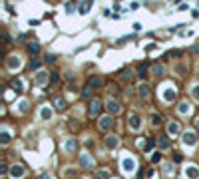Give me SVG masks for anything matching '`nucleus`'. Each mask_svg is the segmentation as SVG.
Masks as SVG:
<instances>
[{"label": "nucleus", "instance_id": "f257e3e1", "mask_svg": "<svg viewBox=\"0 0 199 179\" xmlns=\"http://www.w3.org/2000/svg\"><path fill=\"white\" fill-rule=\"evenodd\" d=\"M175 96H177V90H175V88H171V86H165V90L161 92V97H163V101H167V104L175 101Z\"/></svg>", "mask_w": 199, "mask_h": 179}, {"label": "nucleus", "instance_id": "f03ea898", "mask_svg": "<svg viewBox=\"0 0 199 179\" xmlns=\"http://www.w3.org/2000/svg\"><path fill=\"white\" fill-rule=\"evenodd\" d=\"M100 112H101V101L100 100H92L90 101V108H88V116L96 117V116H100Z\"/></svg>", "mask_w": 199, "mask_h": 179}, {"label": "nucleus", "instance_id": "7ed1b4c3", "mask_svg": "<svg viewBox=\"0 0 199 179\" xmlns=\"http://www.w3.org/2000/svg\"><path fill=\"white\" fill-rule=\"evenodd\" d=\"M195 143H197V133H195V131H185V133H183V145L193 147Z\"/></svg>", "mask_w": 199, "mask_h": 179}, {"label": "nucleus", "instance_id": "20e7f679", "mask_svg": "<svg viewBox=\"0 0 199 179\" xmlns=\"http://www.w3.org/2000/svg\"><path fill=\"white\" fill-rule=\"evenodd\" d=\"M121 169H124V173H132L135 169V159L133 157H124L121 159Z\"/></svg>", "mask_w": 199, "mask_h": 179}, {"label": "nucleus", "instance_id": "39448f33", "mask_svg": "<svg viewBox=\"0 0 199 179\" xmlns=\"http://www.w3.org/2000/svg\"><path fill=\"white\" fill-rule=\"evenodd\" d=\"M113 127V119L112 116H104V117H100V129L101 131H109Z\"/></svg>", "mask_w": 199, "mask_h": 179}, {"label": "nucleus", "instance_id": "423d86ee", "mask_svg": "<svg viewBox=\"0 0 199 179\" xmlns=\"http://www.w3.org/2000/svg\"><path fill=\"white\" fill-rule=\"evenodd\" d=\"M6 66H8V70H18L22 66V60H20V56H8Z\"/></svg>", "mask_w": 199, "mask_h": 179}, {"label": "nucleus", "instance_id": "0eeeda50", "mask_svg": "<svg viewBox=\"0 0 199 179\" xmlns=\"http://www.w3.org/2000/svg\"><path fill=\"white\" fill-rule=\"evenodd\" d=\"M128 121H129V129H133V131H137L139 127H141V119H139L137 113H132Z\"/></svg>", "mask_w": 199, "mask_h": 179}, {"label": "nucleus", "instance_id": "6e6552de", "mask_svg": "<svg viewBox=\"0 0 199 179\" xmlns=\"http://www.w3.org/2000/svg\"><path fill=\"white\" fill-rule=\"evenodd\" d=\"M80 165H82L84 169H92L94 167V159H92L90 155H86V153H82V155H80Z\"/></svg>", "mask_w": 199, "mask_h": 179}, {"label": "nucleus", "instance_id": "1a4fd4ad", "mask_svg": "<svg viewBox=\"0 0 199 179\" xmlns=\"http://www.w3.org/2000/svg\"><path fill=\"white\" fill-rule=\"evenodd\" d=\"M34 84H36V86H44V84H48V74H46V72H38L36 78H34Z\"/></svg>", "mask_w": 199, "mask_h": 179}, {"label": "nucleus", "instance_id": "9d476101", "mask_svg": "<svg viewBox=\"0 0 199 179\" xmlns=\"http://www.w3.org/2000/svg\"><path fill=\"white\" fill-rule=\"evenodd\" d=\"M108 109H109V113H113V116H116V113H120V112H121L120 104H117L116 100H112V97H109V100H108Z\"/></svg>", "mask_w": 199, "mask_h": 179}, {"label": "nucleus", "instance_id": "9b49d317", "mask_svg": "<svg viewBox=\"0 0 199 179\" xmlns=\"http://www.w3.org/2000/svg\"><path fill=\"white\" fill-rule=\"evenodd\" d=\"M181 131V127H179V123L177 121H169V125H167V133L171 135V137H175L177 133Z\"/></svg>", "mask_w": 199, "mask_h": 179}, {"label": "nucleus", "instance_id": "f8f14e48", "mask_svg": "<svg viewBox=\"0 0 199 179\" xmlns=\"http://www.w3.org/2000/svg\"><path fill=\"white\" fill-rule=\"evenodd\" d=\"M24 173H26V171H24V167H22V165H12V169H10V175L14 177V179H20V177L24 175Z\"/></svg>", "mask_w": 199, "mask_h": 179}, {"label": "nucleus", "instance_id": "ddd939ff", "mask_svg": "<svg viewBox=\"0 0 199 179\" xmlns=\"http://www.w3.org/2000/svg\"><path fill=\"white\" fill-rule=\"evenodd\" d=\"M10 88L14 90V92L22 93V92H24V84H22V80H20V78H14V80L10 82Z\"/></svg>", "mask_w": 199, "mask_h": 179}, {"label": "nucleus", "instance_id": "4468645a", "mask_svg": "<svg viewBox=\"0 0 199 179\" xmlns=\"http://www.w3.org/2000/svg\"><path fill=\"white\" fill-rule=\"evenodd\" d=\"M117 143H120V139H117L116 135H108V137H105V147L108 149H116Z\"/></svg>", "mask_w": 199, "mask_h": 179}, {"label": "nucleus", "instance_id": "2eb2a0df", "mask_svg": "<svg viewBox=\"0 0 199 179\" xmlns=\"http://www.w3.org/2000/svg\"><path fill=\"white\" fill-rule=\"evenodd\" d=\"M76 149H78V141H76L74 137H70L66 141V151L68 153H76Z\"/></svg>", "mask_w": 199, "mask_h": 179}, {"label": "nucleus", "instance_id": "dca6fc26", "mask_svg": "<svg viewBox=\"0 0 199 179\" xmlns=\"http://www.w3.org/2000/svg\"><path fill=\"white\" fill-rule=\"evenodd\" d=\"M185 175H187L189 179H199V171H197V167H195V165H189V167L185 169Z\"/></svg>", "mask_w": 199, "mask_h": 179}, {"label": "nucleus", "instance_id": "f3484780", "mask_svg": "<svg viewBox=\"0 0 199 179\" xmlns=\"http://www.w3.org/2000/svg\"><path fill=\"white\" fill-rule=\"evenodd\" d=\"M50 117H52V109H50L48 105H44V108L40 109V119H42V121H48Z\"/></svg>", "mask_w": 199, "mask_h": 179}, {"label": "nucleus", "instance_id": "a211bd4d", "mask_svg": "<svg viewBox=\"0 0 199 179\" xmlns=\"http://www.w3.org/2000/svg\"><path fill=\"white\" fill-rule=\"evenodd\" d=\"M54 108H56L58 112H64L66 109V100L64 97H56V100H54Z\"/></svg>", "mask_w": 199, "mask_h": 179}, {"label": "nucleus", "instance_id": "6ab92c4d", "mask_svg": "<svg viewBox=\"0 0 199 179\" xmlns=\"http://www.w3.org/2000/svg\"><path fill=\"white\" fill-rule=\"evenodd\" d=\"M137 93H139V97H147L149 96V86H147V84H139Z\"/></svg>", "mask_w": 199, "mask_h": 179}, {"label": "nucleus", "instance_id": "aec40b11", "mask_svg": "<svg viewBox=\"0 0 199 179\" xmlns=\"http://www.w3.org/2000/svg\"><path fill=\"white\" fill-rule=\"evenodd\" d=\"M90 6H92V0H82V2H80V14H86L88 10H90Z\"/></svg>", "mask_w": 199, "mask_h": 179}, {"label": "nucleus", "instance_id": "412c9836", "mask_svg": "<svg viewBox=\"0 0 199 179\" xmlns=\"http://www.w3.org/2000/svg\"><path fill=\"white\" fill-rule=\"evenodd\" d=\"M101 84H104V80H101L100 76H92L90 78V86L92 88H101Z\"/></svg>", "mask_w": 199, "mask_h": 179}, {"label": "nucleus", "instance_id": "4be33fe9", "mask_svg": "<svg viewBox=\"0 0 199 179\" xmlns=\"http://www.w3.org/2000/svg\"><path fill=\"white\" fill-rule=\"evenodd\" d=\"M8 141H10V133L4 129L2 133H0V143H2V145H8Z\"/></svg>", "mask_w": 199, "mask_h": 179}, {"label": "nucleus", "instance_id": "5701e85b", "mask_svg": "<svg viewBox=\"0 0 199 179\" xmlns=\"http://www.w3.org/2000/svg\"><path fill=\"white\" fill-rule=\"evenodd\" d=\"M151 74L153 76H163V66L161 64H155V66L151 68Z\"/></svg>", "mask_w": 199, "mask_h": 179}, {"label": "nucleus", "instance_id": "b1692460", "mask_svg": "<svg viewBox=\"0 0 199 179\" xmlns=\"http://www.w3.org/2000/svg\"><path fill=\"white\" fill-rule=\"evenodd\" d=\"M108 177H109L108 169H100V171H96V179H108Z\"/></svg>", "mask_w": 199, "mask_h": 179}, {"label": "nucleus", "instance_id": "393cba45", "mask_svg": "<svg viewBox=\"0 0 199 179\" xmlns=\"http://www.w3.org/2000/svg\"><path fill=\"white\" fill-rule=\"evenodd\" d=\"M157 145H159V149H167L169 147V139L167 137H159L157 139Z\"/></svg>", "mask_w": 199, "mask_h": 179}, {"label": "nucleus", "instance_id": "a878e982", "mask_svg": "<svg viewBox=\"0 0 199 179\" xmlns=\"http://www.w3.org/2000/svg\"><path fill=\"white\" fill-rule=\"evenodd\" d=\"M177 109H179V113H183V116H185V113H189V104H187V101H181Z\"/></svg>", "mask_w": 199, "mask_h": 179}, {"label": "nucleus", "instance_id": "bb28decb", "mask_svg": "<svg viewBox=\"0 0 199 179\" xmlns=\"http://www.w3.org/2000/svg\"><path fill=\"white\" fill-rule=\"evenodd\" d=\"M121 78H124L125 82H132V78H133V72H132V70H124V72H121Z\"/></svg>", "mask_w": 199, "mask_h": 179}, {"label": "nucleus", "instance_id": "cd10ccee", "mask_svg": "<svg viewBox=\"0 0 199 179\" xmlns=\"http://www.w3.org/2000/svg\"><path fill=\"white\" fill-rule=\"evenodd\" d=\"M82 97L84 100H88V97H92V86H86L82 90Z\"/></svg>", "mask_w": 199, "mask_h": 179}, {"label": "nucleus", "instance_id": "c85d7f7f", "mask_svg": "<svg viewBox=\"0 0 199 179\" xmlns=\"http://www.w3.org/2000/svg\"><path fill=\"white\" fill-rule=\"evenodd\" d=\"M28 52H30L32 56H36V54L40 52V46H38V44H30V46H28Z\"/></svg>", "mask_w": 199, "mask_h": 179}, {"label": "nucleus", "instance_id": "c756f323", "mask_svg": "<svg viewBox=\"0 0 199 179\" xmlns=\"http://www.w3.org/2000/svg\"><path fill=\"white\" fill-rule=\"evenodd\" d=\"M153 145H155V139H153V137H147V141H145V151H149Z\"/></svg>", "mask_w": 199, "mask_h": 179}, {"label": "nucleus", "instance_id": "7c9ffc66", "mask_svg": "<svg viewBox=\"0 0 199 179\" xmlns=\"http://www.w3.org/2000/svg\"><path fill=\"white\" fill-rule=\"evenodd\" d=\"M159 121H161V117L157 113H151V125H159Z\"/></svg>", "mask_w": 199, "mask_h": 179}, {"label": "nucleus", "instance_id": "2f4dec72", "mask_svg": "<svg viewBox=\"0 0 199 179\" xmlns=\"http://www.w3.org/2000/svg\"><path fill=\"white\" fill-rule=\"evenodd\" d=\"M145 74H147V66H145V64H141V66H139V70H137V76H141V78H143Z\"/></svg>", "mask_w": 199, "mask_h": 179}, {"label": "nucleus", "instance_id": "473e14b6", "mask_svg": "<svg viewBox=\"0 0 199 179\" xmlns=\"http://www.w3.org/2000/svg\"><path fill=\"white\" fill-rule=\"evenodd\" d=\"M151 161H153V163L161 161V153H153V155H151Z\"/></svg>", "mask_w": 199, "mask_h": 179}, {"label": "nucleus", "instance_id": "72a5a7b5", "mask_svg": "<svg viewBox=\"0 0 199 179\" xmlns=\"http://www.w3.org/2000/svg\"><path fill=\"white\" fill-rule=\"evenodd\" d=\"M191 93H193V97H195V100H199V86H195L191 90Z\"/></svg>", "mask_w": 199, "mask_h": 179}, {"label": "nucleus", "instance_id": "f704fd0d", "mask_svg": "<svg viewBox=\"0 0 199 179\" xmlns=\"http://www.w3.org/2000/svg\"><path fill=\"white\" fill-rule=\"evenodd\" d=\"M6 171H8L6 163H2V165H0V175H6Z\"/></svg>", "mask_w": 199, "mask_h": 179}, {"label": "nucleus", "instance_id": "c9c22d12", "mask_svg": "<svg viewBox=\"0 0 199 179\" xmlns=\"http://www.w3.org/2000/svg\"><path fill=\"white\" fill-rule=\"evenodd\" d=\"M173 161H175V163H181V161H183V155H179V153L173 155Z\"/></svg>", "mask_w": 199, "mask_h": 179}, {"label": "nucleus", "instance_id": "e433bc0d", "mask_svg": "<svg viewBox=\"0 0 199 179\" xmlns=\"http://www.w3.org/2000/svg\"><path fill=\"white\" fill-rule=\"evenodd\" d=\"M30 68H32V70H38V68H40V62H38V60H36V62H32Z\"/></svg>", "mask_w": 199, "mask_h": 179}, {"label": "nucleus", "instance_id": "4c0bfd02", "mask_svg": "<svg viewBox=\"0 0 199 179\" xmlns=\"http://www.w3.org/2000/svg\"><path fill=\"white\" fill-rule=\"evenodd\" d=\"M40 179H50V173H48V171H44V173L40 175Z\"/></svg>", "mask_w": 199, "mask_h": 179}, {"label": "nucleus", "instance_id": "58836bf2", "mask_svg": "<svg viewBox=\"0 0 199 179\" xmlns=\"http://www.w3.org/2000/svg\"><path fill=\"white\" fill-rule=\"evenodd\" d=\"M195 123H197V129H199V117H197V121H195Z\"/></svg>", "mask_w": 199, "mask_h": 179}, {"label": "nucleus", "instance_id": "ea45409f", "mask_svg": "<svg viewBox=\"0 0 199 179\" xmlns=\"http://www.w3.org/2000/svg\"><path fill=\"white\" fill-rule=\"evenodd\" d=\"M197 72H199V66H197Z\"/></svg>", "mask_w": 199, "mask_h": 179}]
</instances>
